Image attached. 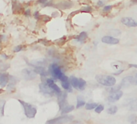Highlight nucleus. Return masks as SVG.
Wrapping results in <instances>:
<instances>
[{
  "label": "nucleus",
  "instance_id": "15",
  "mask_svg": "<svg viewBox=\"0 0 137 124\" xmlns=\"http://www.w3.org/2000/svg\"><path fill=\"white\" fill-rule=\"evenodd\" d=\"M70 82H71V86L74 88V89L79 90V78H77L75 76H71L70 77Z\"/></svg>",
  "mask_w": 137,
  "mask_h": 124
},
{
  "label": "nucleus",
  "instance_id": "23",
  "mask_svg": "<svg viewBox=\"0 0 137 124\" xmlns=\"http://www.w3.org/2000/svg\"><path fill=\"white\" fill-rule=\"evenodd\" d=\"M130 110H137V100H134L130 104Z\"/></svg>",
  "mask_w": 137,
  "mask_h": 124
},
{
  "label": "nucleus",
  "instance_id": "7",
  "mask_svg": "<svg viewBox=\"0 0 137 124\" xmlns=\"http://www.w3.org/2000/svg\"><path fill=\"white\" fill-rule=\"evenodd\" d=\"M121 22L123 24H124L127 27L130 28H136L137 27V21L133 20L131 17H124L121 19Z\"/></svg>",
  "mask_w": 137,
  "mask_h": 124
},
{
  "label": "nucleus",
  "instance_id": "21",
  "mask_svg": "<svg viewBox=\"0 0 137 124\" xmlns=\"http://www.w3.org/2000/svg\"><path fill=\"white\" fill-rule=\"evenodd\" d=\"M118 111V107L115 106H112L107 109V113L110 114H115Z\"/></svg>",
  "mask_w": 137,
  "mask_h": 124
},
{
  "label": "nucleus",
  "instance_id": "28",
  "mask_svg": "<svg viewBox=\"0 0 137 124\" xmlns=\"http://www.w3.org/2000/svg\"><path fill=\"white\" fill-rule=\"evenodd\" d=\"M134 77V84L137 85V73H135V75L133 76Z\"/></svg>",
  "mask_w": 137,
  "mask_h": 124
},
{
  "label": "nucleus",
  "instance_id": "29",
  "mask_svg": "<svg viewBox=\"0 0 137 124\" xmlns=\"http://www.w3.org/2000/svg\"><path fill=\"white\" fill-rule=\"evenodd\" d=\"M91 10H92V9H91V7H87L83 9V11H91Z\"/></svg>",
  "mask_w": 137,
  "mask_h": 124
},
{
  "label": "nucleus",
  "instance_id": "6",
  "mask_svg": "<svg viewBox=\"0 0 137 124\" xmlns=\"http://www.w3.org/2000/svg\"><path fill=\"white\" fill-rule=\"evenodd\" d=\"M46 83L49 85V87L55 92V94H56L57 96H59V95L62 94V91L61 90H60V88L55 84L54 80L51 79V78H48V79L46 80Z\"/></svg>",
  "mask_w": 137,
  "mask_h": 124
},
{
  "label": "nucleus",
  "instance_id": "24",
  "mask_svg": "<svg viewBox=\"0 0 137 124\" xmlns=\"http://www.w3.org/2000/svg\"><path fill=\"white\" fill-rule=\"evenodd\" d=\"M103 109H104V106H103V105H98V106L95 109V111L97 114H100L103 110Z\"/></svg>",
  "mask_w": 137,
  "mask_h": 124
},
{
  "label": "nucleus",
  "instance_id": "35",
  "mask_svg": "<svg viewBox=\"0 0 137 124\" xmlns=\"http://www.w3.org/2000/svg\"><path fill=\"white\" fill-rule=\"evenodd\" d=\"M131 3L132 4H137V0H131Z\"/></svg>",
  "mask_w": 137,
  "mask_h": 124
},
{
  "label": "nucleus",
  "instance_id": "9",
  "mask_svg": "<svg viewBox=\"0 0 137 124\" xmlns=\"http://www.w3.org/2000/svg\"><path fill=\"white\" fill-rule=\"evenodd\" d=\"M102 42L107 44H117L119 43V40L111 35H105L102 38Z\"/></svg>",
  "mask_w": 137,
  "mask_h": 124
},
{
  "label": "nucleus",
  "instance_id": "18",
  "mask_svg": "<svg viewBox=\"0 0 137 124\" xmlns=\"http://www.w3.org/2000/svg\"><path fill=\"white\" fill-rule=\"evenodd\" d=\"M85 105V101L83 98H82L81 97H77V104H76V108H80V107L83 106Z\"/></svg>",
  "mask_w": 137,
  "mask_h": 124
},
{
  "label": "nucleus",
  "instance_id": "27",
  "mask_svg": "<svg viewBox=\"0 0 137 124\" xmlns=\"http://www.w3.org/2000/svg\"><path fill=\"white\" fill-rule=\"evenodd\" d=\"M38 3L42 4V5H44V4H46L47 3V0H38Z\"/></svg>",
  "mask_w": 137,
  "mask_h": 124
},
{
  "label": "nucleus",
  "instance_id": "8",
  "mask_svg": "<svg viewBox=\"0 0 137 124\" xmlns=\"http://www.w3.org/2000/svg\"><path fill=\"white\" fill-rule=\"evenodd\" d=\"M39 89L40 91L44 94H48L50 96H52L53 94H55V92L50 89L47 83H41L39 85Z\"/></svg>",
  "mask_w": 137,
  "mask_h": 124
},
{
  "label": "nucleus",
  "instance_id": "4",
  "mask_svg": "<svg viewBox=\"0 0 137 124\" xmlns=\"http://www.w3.org/2000/svg\"><path fill=\"white\" fill-rule=\"evenodd\" d=\"M72 118L67 115H62L58 118H55L48 120L46 124H66L71 121Z\"/></svg>",
  "mask_w": 137,
  "mask_h": 124
},
{
  "label": "nucleus",
  "instance_id": "19",
  "mask_svg": "<svg viewBox=\"0 0 137 124\" xmlns=\"http://www.w3.org/2000/svg\"><path fill=\"white\" fill-rule=\"evenodd\" d=\"M97 106H98V104L97 103H95V102H91V103L86 104L85 108H86V110H90L95 109Z\"/></svg>",
  "mask_w": 137,
  "mask_h": 124
},
{
  "label": "nucleus",
  "instance_id": "26",
  "mask_svg": "<svg viewBox=\"0 0 137 124\" xmlns=\"http://www.w3.org/2000/svg\"><path fill=\"white\" fill-rule=\"evenodd\" d=\"M112 6L111 5H108V6H105L103 7V12H108V11H112Z\"/></svg>",
  "mask_w": 137,
  "mask_h": 124
},
{
  "label": "nucleus",
  "instance_id": "3",
  "mask_svg": "<svg viewBox=\"0 0 137 124\" xmlns=\"http://www.w3.org/2000/svg\"><path fill=\"white\" fill-rule=\"evenodd\" d=\"M48 73L51 77L55 79H59L60 80L61 78L64 76V73L60 68V66L56 63H52L49 65V69H48Z\"/></svg>",
  "mask_w": 137,
  "mask_h": 124
},
{
  "label": "nucleus",
  "instance_id": "33",
  "mask_svg": "<svg viewBox=\"0 0 137 124\" xmlns=\"http://www.w3.org/2000/svg\"><path fill=\"white\" fill-rule=\"evenodd\" d=\"M129 67L130 68H136V69H137V65H134V64H130Z\"/></svg>",
  "mask_w": 137,
  "mask_h": 124
},
{
  "label": "nucleus",
  "instance_id": "25",
  "mask_svg": "<svg viewBox=\"0 0 137 124\" xmlns=\"http://www.w3.org/2000/svg\"><path fill=\"white\" fill-rule=\"evenodd\" d=\"M23 47L22 46V45H18V46H16L14 48V52H19L22 51V50H23Z\"/></svg>",
  "mask_w": 137,
  "mask_h": 124
},
{
  "label": "nucleus",
  "instance_id": "14",
  "mask_svg": "<svg viewBox=\"0 0 137 124\" xmlns=\"http://www.w3.org/2000/svg\"><path fill=\"white\" fill-rule=\"evenodd\" d=\"M34 71L37 73V74H39L42 77H46L47 76V72L46 70L45 67L43 66H35V69H34Z\"/></svg>",
  "mask_w": 137,
  "mask_h": 124
},
{
  "label": "nucleus",
  "instance_id": "17",
  "mask_svg": "<svg viewBox=\"0 0 137 124\" xmlns=\"http://www.w3.org/2000/svg\"><path fill=\"white\" fill-rule=\"evenodd\" d=\"M75 109V107L73 106H69V105H67L66 106H64L63 108L61 110V113L62 114H68L71 111H72Z\"/></svg>",
  "mask_w": 137,
  "mask_h": 124
},
{
  "label": "nucleus",
  "instance_id": "5",
  "mask_svg": "<svg viewBox=\"0 0 137 124\" xmlns=\"http://www.w3.org/2000/svg\"><path fill=\"white\" fill-rule=\"evenodd\" d=\"M36 73L34 70L29 69H24L22 70V76L26 81H31L33 79H35L36 77Z\"/></svg>",
  "mask_w": 137,
  "mask_h": 124
},
{
  "label": "nucleus",
  "instance_id": "22",
  "mask_svg": "<svg viewBox=\"0 0 137 124\" xmlns=\"http://www.w3.org/2000/svg\"><path fill=\"white\" fill-rule=\"evenodd\" d=\"M86 85H87V83H86L85 81H84L83 79H82V78H79V90H83L84 89H85Z\"/></svg>",
  "mask_w": 137,
  "mask_h": 124
},
{
  "label": "nucleus",
  "instance_id": "30",
  "mask_svg": "<svg viewBox=\"0 0 137 124\" xmlns=\"http://www.w3.org/2000/svg\"><path fill=\"white\" fill-rule=\"evenodd\" d=\"M34 16H35V19H38L39 18V13L38 12V11H36V12H35V14H34Z\"/></svg>",
  "mask_w": 137,
  "mask_h": 124
},
{
  "label": "nucleus",
  "instance_id": "10",
  "mask_svg": "<svg viewBox=\"0 0 137 124\" xmlns=\"http://www.w3.org/2000/svg\"><path fill=\"white\" fill-rule=\"evenodd\" d=\"M60 82H61V85L62 87L63 88L64 90H67L69 92H71V82H70V79L67 77L66 75H64L61 79H60Z\"/></svg>",
  "mask_w": 137,
  "mask_h": 124
},
{
  "label": "nucleus",
  "instance_id": "13",
  "mask_svg": "<svg viewBox=\"0 0 137 124\" xmlns=\"http://www.w3.org/2000/svg\"><path fill=\"white\" fill-rule=\"evenodd\" d=\"M10 82L8 75L6 73H1L0 75V85L2 88H4L6 85L8 84V82Z\"/></svg>",
  "mask_w": 137,
  "mask_h": 124
},
{
  "label": "nucleus",
  "instance_id": "2",
  "mask_svg": "<svg viewBox=\"0 0 137 124\" xmlns=\"http://www.w3.org/2000/svg\"><path fill=\"white\" fill-rule=\"evenodd\" d=\"M19 102H20L24 110V114L28 118H35V114H37V109L32 105L27 103V102L22 101V100H19Z\"/></svg>",
  "mask_w": 137,
  "mask_h": 124
},
{
  "label": "nucleus",
  "instance_id": "31",
  "mask_svg": "<svg viewBox=\"0 0 137 124\" xmlns=\"http://www.w3.org/2000/svg\"><path fill=\"white\" fill-rule=\"evenodd\" d=\"M97 5H98L99 7H103V5H104V3H103V1H99L98 3H97Z\"/></svg>",
  "mask_w": 137,
  "mask_h": 124
},
{
  "label": "nucleus",
  "instance_id": "16",
  "mask_svg": "<svg viewBox=\"0 0 137 124\" xmlns=\"http://www.w3.org/2000/svg\"><path fill=\"white\" fill-rule=\"evenodd\" d=\"M87 32H83L75 38V40L77 42L83 43V41H85V40L87 39Z\"/></svg>",
  "mask_w": 137,
  "mask_h": 124
},
{
  "label": "nucleus",
  "instance_id": "11",
  "mask_svg": "<svg viewBox=\"0 0 137 124\" xmlns=\"http://www.w3.org/2000/svg\"><path fill=\"white\" fill-rule=\"evenodd\" d=\"M134 84V77L132 76H128V77H125L124 79L122 80L120 85L123 88H127L130 85Z\"/></svg>",
  "mask_w": 137,
  "mask_h": 124
},
{
  "label": "nucleus",
  "instance_id": "1",
  "mask_svg": "<svg viewBox=\"0 0 137 124\" xmlns=\"http://www.w3.org/2000/svg\"><path fill=\"white\" fill-rule=\"evenodd\" d=\"M96 81L100 85H103L104 86H113L116 83V80L113 76L110 75H97L95 77Z\"/></svg>",
  "mask_w": 137,
  "mask_h": 124
},
{
  "label": "nucleus",
  "instance_id": "20",
  "mask_svg": "<svg viewBox=\"0 0 137 124\" xmlns=\"http://www.w3.org/2000/svg\"><path fill=\"white\" fill-rule=\"evenodd\" d=\"M69 3H70V2H67V1H62V2H61V3L59 4V5L57 6V7H59L62 8V9L69 8V7H71L72 6V5H66V4Z\"/></svg>",
  "mask_w": 137,
  "mask_h": 124
},
{
  "label": "nucleus",
  "instance_id": "34",
  "mask_svg": "<svg viewBox=\"0 0 137 124\" xmlns=\"http://www.w3.org/2000/svg\"><path fill=\"white\" fill-rule=\"evenodd\" d=\"M123 73V70H119V72L115 73H114V75H119V74H120V73Z\"/></svg>",
  "mask_w": 137,
  "mask_h": 124
},
{
  "label": "nucleus",
  "instance_id": "12",
  "mask_svg": "<svg viewBox=\"0 0 137 124\" xmlns=\"http://www.w3.org/2000/svg\"><path fill=\"white\" fill-rule=\"evenodd\" d=\"M123 96V92L122 91H116V92H113L112 94L108 97V101L111 102H115L119 100Z\"/></svg>",
  "mask_w": 137,
  "mask_h": 124
},
{
  "label": "nucleus",
  "instance_id": "36",
  "mask_svg": "<svg viewBox=\"0 0 137 124\" xmlns=\"http://www.w3.org/2000/svg\"><path fill=\"white\" fill-rule=\"evenodd\" d=\"M2 57H4V58H6V59L8 58V56H6V55H4V54H2Z\"/></svg>",
  "mask_w": 137,
  "mask_h": 124
},
{
  "label": "nucleus",
  "instance_id": "32",
  "mask_svg": "<svg viewBox=\"0 0 137 124\" xmlns=\"http://www.w3.org/2000/svg\"><path fill=\"white\" fill-rule=\"evenodd\" d=\"M25 15H26V16H29V15H31V11L29 10V9H28V10H26V11H25Z\"/></svg>",
  "mask_w": 137,
  "mask_h": 124
}]
</instances>
